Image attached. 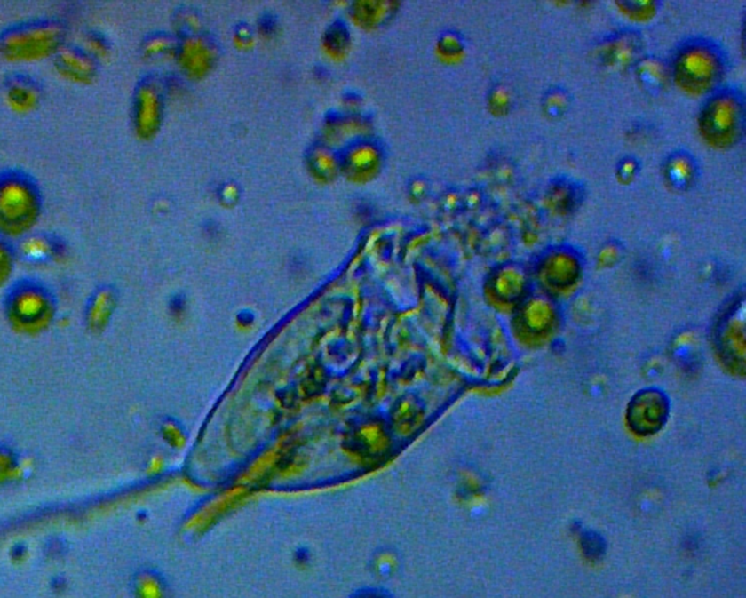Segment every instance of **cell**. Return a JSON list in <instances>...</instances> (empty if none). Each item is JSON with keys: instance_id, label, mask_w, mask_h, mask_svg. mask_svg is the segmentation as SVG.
<instances>
[{"instance_id": "cell-12", "label": "cell", "mask_w": 746, "mask_h": 598, "mask_svg": "<svg viewBox=\"0 0 746 598\" xmlns=\"http://www.w3.org/2000/svg\"><path fill=\"white\" fill-rule=\"evenodd\" d=\"M41 95L40 84L27 75L13 74L4 81V98L9 106L20 113L36 110Z\"/></svg>"}, {"instance_id": "cell-16", "label": "cell", "mask_w": 746, "mask_h": 598, "mask_svg": "<svg viewBox=\"0 0 746 598\" xmlns=\"http://www.w3.org/2000/svg\"><path fill=\"white\" fill-rule=\"evenodd\" d=\"M636 75L641 88L652 95L661 94L670 85V70L659 59H640L637 61Z\"/></svg>"}, {"instance_id": "cell-22", "label": "cell", "mask_w": 746, "mask_h": 598, "mask_svg": "<svg viewBox=\"0 0 746 598\" xmlns=\"http://www.w3.org/2000/svg\"><path fill=\"white\" fill-rule=\"evenodd\" d=\"M544 111L550 118H560L567 111L568 98L563 91H552L544 98Z\"/></svg>"}, {"instance_id": "cell-4", "label": "cell", "mask_w": 746, "mask_h": 598, "mask_svg": "<svg viewBox=\"0 0 746 598\" xmlns=\"http://www.w3.org/2000/svg\"><path fill=\"white\" fill-rule=\"evenodd\" d=\"M722 60L716 50L707 44H691L675 59L673 76L688 94H704L718 84Z\"/></svg>"}, {"instance_id": "cell-21", "label": "cell", "mask_w": 746, "mask_h": 598, "mask_svg": "<svg viewBox=\"0 0 746 598\" xmlns=\"http://www.w3.org/2000/svg\"><path fill=\"white\" fill-rule=\"evenodd\" d=\"M398 561L395 552L391 549H379L375 552L370 561L373 574L379 578H388L397 570Z\"/></svg>"}, {"instance_id": "cell-2", "label": "cell", "mask_w": 746, "mask_h": 598, "mask_svg": "<svg viewBox=\"0 0 746 598\" xmlns=\"http://www.w3.org/2000/svg\"><path fill=\"white\" fill-rule=\"evenodd\" d=\"M69 27L56 18L9 25L0 31V59L12 63L53 59L67 44Z\"/></svg>"}, {"instance_id": "cell-24", "label": "cell", "mask_w": 746, "mask_h": 598, "mask_svg": "<svg viewBox=\"0 0 746 598\" xmlns=\"http://www.w3.org/2000/svg\"><path fill=\"white\" fill-rule=\"evenodd\" d=\"M161 432H163V438L168 441V444L177 445V447L184 444L183 431L174 420H165L163 427H161Z\"/></svg>"}, {"instance_id": "cell-14", "label": "cell", "mask_w": 746, "mask_h": 598, "mask_svg": "<svg viewBox=\"0 0 746 598\" xmlns=\"http://www.w3.org/2000/svg\"><path fill=\"white\" fill-rule=\"evenodd\" d=\"M490 292L496 299L511 304L522 297L527 288V276L520 266L504 265L491 275Z\"/></svg>"}, {"instance_id": "cell-3", "label": "cell", "mask_w": 746, "mask_h": 598, "mask_svg": "<svg viewBox=\"0 0 746 598\" xmlns=\"http://www.w3.org/2000/svg\"><path fill=\"white\" fill-rule=\"evenodd\" d=\"M59 304L53 291L36 279H20L4 293V314L9 327L24 334L38 336L53 326Z\"/></svg>"}, {"instance_id": "cell-25", "label": "cell", "mask_w": 746, "mask_h": 598, "mask_svg": "<svg viewBox=\"0 0 746 598\" xmlns=\"http://www.w3.org/2000/svg\"><path fill=\"white\" fill-rule=\"evenodd\" d=\"M570 200H573V192L568 186L560 184L559 187L552 188V200H550L552 206L563 211V209L570 208V204H572Z\"/></svg>"}, {"instance_id": "cell-28", "label": "cell", "mask_w": 746, "mask_h": 598, "mask_svg": "<svg viewBox=\"0 0 746 598\" xmlns=\"http://www.w3.org/2000/svg\"><path fill=\"white\" fill-rule=\"evenodd\" d=\"M636 171L637 163H634L633 159H624V161L618 165V177H620L621 181H624V183L631 181L634 175H636Z\"/></svg>"}, {"instance_id": "cell-31", "label": "cell", "mask_w": 746, "mask_h": 598, "mask_svg": "<svg viewBox=\"0 0 746 598\" xmlns=\"http://www.w3.org/2000/svg\"><path fill=\"white\" fill-rule=\"evenodd\" d=\"M356 598H385V595H382L381 593H375V591H368V593L357 595Z\"/></svg>"}, {"instance_id": "cell-11", "label": "cell", "mask_w": 746, "mask_h": 598, "mask_svg": "<svg viewBox=\"0 0 746 598\" xmlns=\"http://www.w3.org/2000/svg\"><path fill=\"white\" fill-rule=\"evenodd\" d=\"M641 41L634 34H621L607 41L599 50V61L609 70H624L639 61Z\"/></svg>"}, {"instance_id": "cell-19", "label": "cell", "mask_w": 746, "mask_h": 598, "mask_svg": "<svg viewBox=\"0 0 746 598\" xmlns=\"http://www.w3.org/2000/svg\"><path fill=\"white\" fill-rule=\"evenodd\" d=\"M418 418H420V411L410 399L401 400L393 411V427L401 434L410 432L413 427H416Z\"/></svg>"}, {"instance_id": "cell-23", "label": "cell", "mask_w": 746, "mask_h": 598, "mask_svg": "<svg viewBox=\"0 0 746 598\" xmlns=\"http://www.w3.org/2000/svg\"><path fill=\"white\" fill-rule=\"evenodd\" d=\"M17 456L11 448L0 444V481L6 479L8 474L17 467Z\"/></svg>"}, {"instance_id": "cell-6", "label": "cell", "mask_w": 746, "mask_h": 598, "mask_svg": "<svg viewBox=\"0 0 746 598\" xmlns=\"http://www.w3.org/2000/svg\"><path fill=\"white\" fill-rule=\"evenodd\" d=\"M57 74L77 85H92L99 76V60L90 50L66 44L53 58Z\"/></svg>"}, {"instance_id": "cell-10", "label": "cell", "mask_w": 746, "mask_h": 598, "mask_svg": "<svg viewBox=\"0 0 746 598\" xmlns=\"http://www.w3.org/2000/svg\"><path fill=\"white\" fill-rule=\"evenodd\" d=\"M350 445L361 457L377 458L390 447V434L381 420H366L352 432Z\"/></svg>"}, {"instance_id": "cell-18", "label": "cell", "mask_w": 746, "mask_h": 598, "mask_svg": "<svg viewBox=\"0 0 746 598\" xmlns=\"http://www.w3.org/2000/svg\"><path fill=\"white\" fill-rule=\"evenodd\" d=\"M134 593L138 598H163L165 593L163 577L152 570H139L134 577Z\"/></svg>"}, {"instance_id": "cell-20", "label": "cell", "mask_w": 746, "mask_h": 598, "mask_svg": "<svg viewBox=\"0 0 746 598\" xmlns=\"http://www.w3.org/2000/svg\"><path fill=\"white\" fill-rule=\"evenodd\" d=\"M17 260V251L11 240L0 235V288L11 281Z\"/></svg>"}, {"instance_id": "cell-27", "label": "cell", "mask_w": 746, "mask_h": 598, "mask_svg": "<svg viewBox=\"0 0 746 598\" xmlns=\"http://www.w3.org/2000/svg\"><path fill=\"white\" fill-rule=\"evenodd\" d=\"M491 111H497L499 115L504 113L509 106V94L504 88H497L491 92L490 97Z\"/></svg>"}, {"instance_id": "cell-5", "label": "cell", "mask_w": 746, "mask_h": 598, "mask_svg": "<svg viewBox=\"0 0 746 598\" xmlns=\"http://www.w3.org/2000/svg\"><path fill=\"white\" fill-rule=\"evenodd\" d=\"M743 110L738 98L720 94L707 102L702 117L700 131L713 147L727 148L738 142L742 131Z\"/></svg>"}, {"instance_id": "cell-8", "label": "cell", "mask_w": 746, "mask_h": 598, "mask_svg": "<svg viewBox=\"0 0 746 598\" xmlns=\"http://www.w3.org/2000/svg\"><path fill=\"white\" fill-rule=\"evenodd\" d=\"M118 307V291L113 285L104 283L92 291L85 311L83 323L91 334H101L108 329Z\"/></svg>"}, {"instance_id": "cell-17", "label": "cell", "mask_w": 746, "mask_h": 598, "mask_svg": "<svg viewBox=\"0 0 746 598\" xmlns=\"http://www.w3.org/2000/svg\"><path fill=\"white\" fill-rule=\"evenodd\" d=\"M665 179L678 192L688 190L695 179L693 159L686 154L672 155L665 163Z\"/></svg>"}, {"instance_id": "cell-26", "label": "cell", "mask_w": 746, "mask_h": 598, "mask_svg": "<svg viewBox=\"0 0 746 598\" xmlns=\"http://www.w3.org/2000/svg\"><path fill=\"white\" fill-rule=\"evenodd\" d=\"M620 4L621 8L631 13V17H652V12L655 11L652 2H620Z\"/></svg>"}, {"instance_id": "cell-15", "label": "cell", "mask_w": 746, "mask_h": 598, "mask_svg": "<svg viewBox=\"0 0 746 598\" xmlns=\"http://www.w3.org/2000/svg\"><path fill=\"white\" fill-rule=\"evenodd\" d=\"M556 311L547 298L534 297L528 299L518 314V324L527 333H545L552 326Z\"/></svg>"}, {"instance_id": "cell-29", "label": "cell", "mask_w": 746, "mask_h": 598, "mask_svg": "<svg viewBox=\"0 0 746 598\" xmlns=\"http://www.w3.org/2000/svg\"><path fill=\"white\" fill-rule=\"evenodd\" d=\"M620 259V254H618V250H616L615 245H608V247H605L599 254V263L605 267H609V266H613L614 263H616Z\"/></svg>"}, {"instance_id": "cell-30", "label": "cell", "mask_w": 746, "mask_h": 598, "mask_svg": "<svg viewBox=\"0 0 746 598\" xmlns=\"http://www.w3.org/2000/svg\"><path fill=\"white\" fill-rule=\"evenodd\" d=\"M443 50L447 52V53H458L463 49V44H461V41H459L458 37H455V36H449V37L443 38L442 41Z\"/></svg>"}, {"instance_id": "cell-13", "label": "cell", "mask_w": 746, "mask_h": 598, "mask_svg": "<svg viewBox=\"0 0 746 598\" xmlns=\"http://www.w3.org/2000/svg\"><path fill=\"white\" fill-rule=\"evenodd\" d=\"M61 245L59 240L47 234H29L20 240L17 249V259L28 265H47L60 256Z\"/></svg>"}, {"instance_id": "cell-7", "label": "cell", "mask_w": 746, "mask_h": 598, "mask_svg": "<svg viewBox=\"0 0 746 598\" xmlns=\"http://www.w3.org/2000/svg\"><path fill=\"white\" fill-rule=\"evenodd\" d=\"M161 118V98L152 81H143L134 92L133 123L136 133L147 139L158 131Z\"/></svg>"}, {"instance_id": "cell-9", "label": "cell", "mask_w": 746, "mask_h": 598, "mask_svg": "<svg viewBox=\"0 0 746 598\" xmlns=\"http://www.w3.org/2000/svg\"><path fill=\"white\" fill-rule=\"evenodd\" d=\"M580 265L577 257L567 250L548 252L541 263V277L552 288H567L579 277Z\"/></svg>"}, {"instance_id": "cell-1", "label": "cell", "mask_w": 746, "mask_h": 598, "mask_svg": "<svg viewBox=\"0 0 746 598\" xmlns=\"http://www.w3.org/2000/svg\"><path fill=\"white\" fill-rule=\"evenodd\" d=\"M43 208V192L33 175L18 168L0 171V235L11 241L29 235Z\"/></svg>"}]
</instances>
